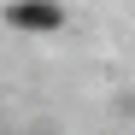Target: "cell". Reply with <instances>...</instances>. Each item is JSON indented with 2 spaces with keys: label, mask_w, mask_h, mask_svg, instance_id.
I'll return each instance as SVG.
<instances>
[{
  "label": "cell",
  "mask_w": 135,
  "mask_h": 135,
  "mask_svg": "<svg viewBox=\"0 0 135 135\" xmlns=\"http://www.w3.org/2000/svg\"><path fill=\"white\" fill-rule=\"evenodd\" d=\"M18 30H59V6H47V0H24V6L6 12Z\"/></svg>",
  "instance_id": "obj_1"
}]
</instances>
